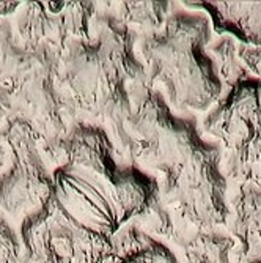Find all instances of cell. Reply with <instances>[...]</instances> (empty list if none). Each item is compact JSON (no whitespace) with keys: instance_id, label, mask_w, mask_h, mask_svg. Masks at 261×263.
I'll return each instance as SVG.
<instances>
[{"instance_id":"8fae6325","label":"cell","mask_w":261,"mask_h":263,"mask_svg":"<svg viewBox=\"0 0 261 263\" xmlns=\"http://www.w3.org/2000/svg\"><path fill=\"white\" fill-rule=\"evenodd\" d=\"M231 233L238 246L231 249L233 263H261V191L238 186L231 197Z\"/></svg>"},{"instance_id":"ffe728a7","label":"cell","mask_w":261,"mask_h":263,"mask_svg":"<svg viewBox=\"0 0 261 263\" xmlns=\"http://www.w3.org/2000/svg\"><path fill=\"white\" fill-rule=\"evenodd\" d=\"M4 162H5V152H4V147L0 145V167L4 165Z\"/></svg>"},{"instance_id":"ba28073f","label":"cell","mask_w":261,"mask_h":263,"mask_svg":"<svg viewBox=\"0 0 261 263\" xmlns=\"http://www.w3.org/2000/svg\"><path fill=\"white\" fill-rule=\"evenodd\" d=\"M60 150L69 164L81 165L104 178L113 191L120 184L126 165L115 161V150L107 134L94 125H77L65 134V137L47 143ZM116 197V196H115Z\"/></svg>"},{"instance_id":"3957f363","label":"cell","mask_w":261,"mask_h":263,"mask_svg":"<svg viewBox=\"0 0 261 263\" xmlns=\"http://www.w3.org/2000/svg\"><path fill=\"white\" fill-rule=\"evenodd\" d=\"M66 47V81L88 109L128 81L145 79L134 55V35L113 14L93 17L90 38L73 40Z\"/></svg>"},{"instance_id":"4fadbf2b","label":"cell","mask_w":261,"mask_h":263,"mask_svg":"<svg viewBox=\"0 0 261 263\" xmlns=\"http://www.w3.org/2000/svg\"><path fill=\"white\" fill-rule=\"evenodd\" d=\"M220 169L225 178L239 186L261 191V131L244 126L222 153Z\"/></svg>"},{"instance_id":"9c48e42d","label":"cell","mask_w":261,"mask_h":263,"mask_svg":"<svg viewBox=\"0 0 261 263\" xmlns=\"http://www.w3.org/2000/svg\"><path fill=\"white\" fill-rule=\"evenodd\" d=\"M49 243L65 263H101L112 251L110 236L90 230L62 211L54 197L49 200Z\"/></svg>"},{"instance_id":"8992f818","label":"cell","mask_w":261,"mask_h":263,"mask_svg":"<svg viewBox=\"0 0 261 263\" xmlns=\"http://www.w3.org/2000/svg\"><path fill=\"white\" fill-rule=\"evenodd\" d=\"M52 197L68 218L106 236L126 224L113 187L81 165L66 162L54 171Z\"/></svg>"},{"instance_id":"9a60e30c","label":"cell","mask_w":261,"mask_h":263,"mask_svg":"<svg viewBox=\"0 0 261 263\" xmlns=\"http://www.w3.org/2000/svg\"><path fill=\"white\" fill-rule=\"evenodd\" d=\"M118 14L125 26L140 29L144 36L157 32L162 24L169 16V4L167 2H122L116 4Z\"/></svg>"},{"instance_id":"e0dca14e","label":"cell","mask_w":261,"mask_h":263,"mask_svg":"<svg viewBox=\"0 0 261 263\" xmlns=\"http://www.w3.org/2000/svg\"><path fill=\"white\" fill-rule=\"evenodd\" d=\"M22 248L19 236L10 224L0 218V263H21Z\"/></svg>"},{"instance_id":"30bf717a","label":"cell","mask_w":261,"mask_h":263,"mask_svg":"<svg viewBox=\"0 0 261 263\" xmlns=\"http://www.w3.org/2000/svg\"><path fill=\"white\" fill-rule=\"evenodd\" d=\"M19 107L22 115L38 137L46 143L55 142L65 137L66 129L62 115V101L54 88L52 78H43L26 85L17 93Z\"/></svg>"},{"instance_id":"52a82bcc","label":"cell","mask_w":261,"mask_h":263,"mask_svg":"<svg viewBox=\"0 0 261 263\" xmlns=\"http://www.w3.org/2000/svg\"><path fill=\"white\" fill-rule=\"evenodd\" d=\"M55 63V49L46 44L38 49L17 44L8 21H0V91L17 93L36 79L52 78Z\"/></svg>"},{"instance_id":"5bb4252c","label":"cell","mask_w":261,"mask_h":263,"mask_svg":"<svg viewBox=\"0 0 261 263\" xmlns=\"http://www.w3.org/2000/svg\"><path fill=\"white\" fill-rule=\"evenodd\" d=\"M110 254L138 263H181L169 246L128 222L110 236Z\"/></svg>"},{"instance_id":"5b68a950","label":"cell","mask_w":261,"mask_h":263,"mask_svg":"<svg viewBox=\"0 0 261 263\" xmlns=\"http://www.w3.org/2000/svg\"><path fill=\"white\" fill-rule=\"evenodd\" d=\"M10 147V167L0 175V214L27 218L39 211L52 197V175L41 159L39 137L33 128L16 117L4 131Z\"/></svg>"},{"instance_id":"d6986e66","label":"cell","mask_w":261,"mask_h":263,"mask_svg":"<svg viewBox=\"0 0 261 263\" xmlns=\"http://www.w3.org/2000/svg\"><path fill=\"white\" fill-rule=\"evenodd\" d=\"M101 263H138V261H132V260H128V258H123V257H118V255L109 254Z\"/></svg>"},{"instance_id":"277c9868","label":"cell","mask_w":261,"mask_h":263,"mask_svg":"<svg viewBox=\"0 0 261 263\" xmlns=\"http://www.w3.org/2000/svg\"><path fill=\"white\" fill-rule=\"evenodd\" d=\"M206 52L216 66L222 93L203 129L227 147L244 126L261 131V47L225 35L208 44Z\"/></svg>"},{"instance_id":"7c38bea8","label":"cell","mask_w":261,"mask_h":263,"mask_svg":"<svg viewBox=\"0 0 261 263\" xmlns=\"http://www.w3.org/2000/svg\"><path fill=\"white\" fill-rule=\"evenodd\" d=\"M205 10L214 30L246 46L261 47V2H192Z\"/></svg>"},{"instance_id":"6da1fadb","label":"cell","mask_w":261,"mask_h":263,"mask_svg":"<svg viewBox=\"0 0 261 263\" xmlns=\"http://www.w3.org/2000/svg\"><path fill=\"white\" fill-rule=\"evenodd\" d=\"M128 95L129 155L162 175L157 187L165 206L178 214V222L197 230L225 226L230 206L222 150L203 140L194 120L175 115L145 81L134 82Z\"/></svg>"},{"instance_id":"7a4b0ae2","label":"cell","mask_w":261,"mask_h":263,"mask_svg":"<svg viewBox=\"0 0 261 263\" xmlns=\"http://www.w3.org/2000/svg\"><path fill=\"white\" fill-rule=\"evenodd\" d=\"M211 21L203 13L176 10L162 27L142 38L145 82H160L170 109L208 110L222 93L216 66L206 52Z\"/></svg>"},{"instance_id":"2e32d148","label":"cell","mask_w":261,"mask_h":263,"mask_svg":"<svg viewBox=\"0 0 261 263\" xmlns=\"http://www.w3.org/2000/svg\"><path fill=\"white\" fill-rule=\"evenodd\" d=\"M173 241L176 245L179 241H189L195 245L212 260V263H233L230 254L236 245L234 238L217 230H197L189 226H181Z\"/></svg>"},{"instance_id":"ac0fdd59","label":"cell","mask_w":261,"mask_h":263,"mask_svg":"<svg viewBox=\"0 0 261 263\" xmlns=\"http://www.w3.org/2000/svg\"><path fill=\"white\" fill-rule=\"evenodd\" d=\"M10 109V98L5 91H0V118H2L7 110Z\"/></svg>"}]
</instances>
